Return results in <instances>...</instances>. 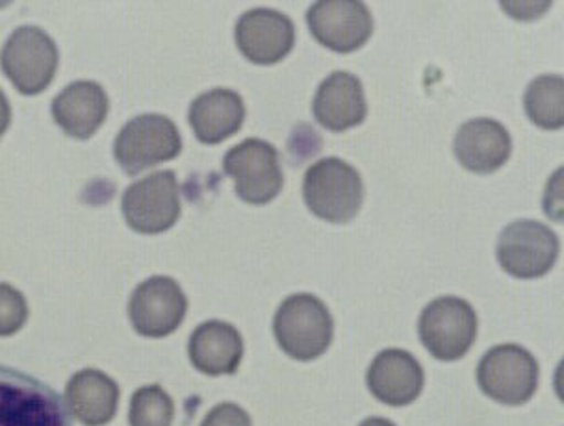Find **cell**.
<instances>
[{
	"mask_svg": "<svg viewBox=\"0 0 564 426\" xmlns=\"http://www.w3.org/2000/svg\"><path fill=\"white\" fill-rule=\"evenodd\" d=\"M124 221L138 234H162L181 217V186L173 171H156L127 187L121 199Z\"/></svg>",
	"mask_w": 564,
	"mask_h": 426,
	"instance_id": "10",
	"label": "cell"
},
{
	"mask_svg": "<svg viewBox=\"0 0 564 426\" xmlns=\"http://www.w3.org/2000/svg\"><path fill=\"white\" fill-rule=\"evenodd\" d=\"M366 384L377 401L400 408L409 406L420 397L425 384V373L411 352L387 349L379 352L370 363Z\"/></svg>",
	"mask_w": 564,
	"mask_h": 426,
	"instance_id": "14",
	"label": "cell"
},
{
	"mask_svg": "<svg viewBox=\"0 0 564 426\" xmlns=\"http://www.w3.org/2000/svg\"><path fill=\"white\" fill-rule=\"evenodd\" d=\"M119 385L99 369H83L65 385L70 414L84 426H105L118 414Z\"/></svg>",
	"mask_w": 564,
	"mask_h": 426,
	"instance_id": "19",
	"label": "cell"
},
{
	"mask_svg": "<svg viewBox=\"0 0 564 426\" xmlns=\"http://www.w3.org/2000/svg\"><path fill=\"white\" fill-rule=\"evenodd\" d=\"M235 40L236 47L249 62L275 65L294 48V21L271 8L249 10L236 23Z\"/></svg>",
	"mask_w": 564,
	"mask_h": 426,
	"instance_id": "13",
	"label": "cell"
},
{
	"mask_svg": "<svg viewBox=\"0 0 564 426\" xmlns=\"http://www.w3.org/2000/svg\"><path fill=\"white\" fill-rule=\"evenodd\" d=\"M188 121L200 143L216 145L241 129L246 105L241 95L232 89H210L189 105Z\"/></svg>",
	"mask_w": 564,
	"mask_h": 426,
	"instance_id": "20",
	"label": "cell"
},
{
	"mask_svg": "<svg viewBox=\"0 0 564 426\" xmlns=\"http://www.w3.org/2000/svg\"><path fill=\"white\" fill-rule=\"evenodd\" d=\"M529 121L544 130L563 129L564 78L561 75L536 76L523 95Z\"/></svg>",
	"mask_w": 564,
	"mask_h": 426,
	"instance_id": "21",
	"label": "cell"
},
{
	"mask_svg": "<svg viewBox=\"0 0 564 426\" xmlns=\"http://www.w3.org/2000/svg\"><path fill=\"white\" fill-rule=\"evenodd\" d=\"M359 426H395V423L384 419V417H370V419L362 420Z\"/></svg>",
	"mask_w": 564,
	"mask_h": 426,
	"instance_id": "26",
	"label": "cell"
},
{
	"mask_svg": "<svg viewBox=\"0 0 564 426\" xmlns=\"http://www.w3.org/2000/svg\"><path fill=\"white\" fill-rule=\"evenodd\" d=\"M58 47L37 26L15 30L0 51V65L23 95H37L53 83L58 69Z\"/></svg>",
	"mask_w": 564,
	"mask_h": 426,
	"instance_id": "9",
	"label": "cell"
},
{
	"mask_svg": "<svg viewBox=\"0 0 564 426\" xmlns=\"http://www.w3.org/2000/svg\"><path fill=\"white\" fill-rule=\"evenodd\" d=\"M561 241L544 222L520 219L501 230L496 256L501 269L522 281L541 278L557 262Z\"/></svg>",
	"mask_w": 564,
	"mask_h": 426,
	"instance_id": "8",
	"label": "cell"
},
{
	"mask_svg": "<svg viewBox=\"0 0 564 426\" xmlns=\"http://www.w3.org/2000/svg\"><path fill=\"white\" fill-rule=\"evenodd\" d=\"M273 334L282 352L300 362L322 357L335 338V321L322 298L295 293L282 301L273 319Z\"/></svg>",
	"mask_w": 564,
	"mask_h": 426,
	"instance_id": "1",
	"label": "cell"
},
{
	"mask_svg": "<svg viewBox=\"0 0 564 426\" xmlns=\"http://www.w3.org/2000/svg\"><path fill=\"white\" fill-rule=\"evenodd\" d=\"M175 403L159 384L143 385L130 398V426H171Z\"/></svg>",
	"mask_w": 564,
	"mask_h": 426,
	"instance_id": "22",
	"label": "cell"
},
{
	"mask_svg": "<svg viewBox=\"0 0 564 426\" xmlns=\"http://www.w3.org/2000/svg\"><path fill=\"white\" fill-rule=\"evenodd\" d=\"M186 312L188 298L170 276H151L130 295V323L145 338H165L175 332L183 325Z\"/></svg>",
	"mask_w": 564,
	"mask_h": 426,
	"instance_id": "11",
	"label": "cell"
},
{
	"mask_svg": "<svg viewBox=\"0 0 564 426\" xmlns=\"http://www.w3.org/2000/svg\"><path fill=\"white\" fill-rule=\"evenodd\" d=\"M183 151V138L176 124L160 113H143L124 124L116 143L113 156L129 176L176 159Z\"/></svg>",
	"mask_w": 564,
	"mask_h": 426,
	"instance_id": "4",
	"label": "cell"
},
{
	"mask_svg": "<svg viewBox=\"0 0 564 426\" xmlns=\"http://www.w3.org/2000/svg\"><path fill=\"white\" fill-rule=\"evenodd\" d=\"M511 151V134L496 119L477 118L466 121L453 141V152L458 164L476 175H490L503 167Z\"/></svg>",
	"mask_w": 564,
	"mask_h": 426,
	"instance_id": "15",
	"label": "cell"
},
{
	"mask_svg": "<svg viewBox=\"0 0 564 426\" xmlns=\"http://www.w3.org/2000/svg\"><path fill=\"white\" fill-rule=\"evenodd\" d=\"M200 426H253L246 409L235 403H221L206 414Z\"/></svg>",
	"mask_w": 564,
	"mask_h": 426,
	"instance_id": "24",
	"label": "cell"
},
{
	"mask_svg": "<svg viewBox=\"0 0 564 426\" xmlns=\"http://www.w3.org/2000/svg\"><path fill=\"white\" fill-rule=\"evenodd\" d=\"M0 426H73L59 393L21 369L0 365Z\"/></svg>",
	"mask_w": 564,
	"mask_h": 426,
	"instance_id": "3",
	"label": "cell"
},
{
	"mask_svg": "<svg viewBox=\"0 0 564 426\" xmlns=\"http://www.w3.org/2000/svg\"><path fill=\"white\" fill-rule=\"evenodd\" d=\"M110 100L105 88L94 80H78L53 100V118L65 134L88 140L105 123Z\"/></svg>",
	"mask_w": 564,
	"mask_h": 426,
	"instance_id": "17",
	"label": "cell"
},
{
	"mask_svg": "<svg viewBox=\"0 0 564 426\" xmlns=\"http://www.w3.org/2000/svg\"><path fill=\"white\" fill-rule=\"evenodd\" d=\"M29 319V303L23 293L10 286L0 284V338L18 334Z\"/></svg>",
	"mask_w": 564,
	"mask_h": 426,
	"instance_id": "23",
	"label": "cell"
},
{
	"mask_svg": "<svg viewBox=\"0 0 564 426\" xmlns=\"http://www.w3.org/2000/svg\"><path fill=\"white\" fill-rule=\"evenodd\" d=\"M10 121H12V106H10V100H8L4 91L0 89V138L7 134Z\"/></svg>",
	"mask_w": 564,
	"mask_h": 426,
	"instance_id": "25",
	"label": "cell"
},
{
	"mask_svg": "<svg viewBox=\"0 0 564 426\" xmlns=\"http://www.w3.org/2000/svg\"><path fill=\"white\" fill-rule=\"evenodd\" d=\"M303 199L314 216L341 225L359 214L365 203V182L359 171L344 160H317L306 170Z\"/></svg>",
	"mask_w": 564,
	"mask_h": 426,
	"instance_id": "2",
	"label": "cell"
},
{
	"mask_svg": "<svg viewBox=\"0 0 564 426\" xmlns=\"http://www.w3.org/2000/svg\"><path fill=\"white\" fill-rule=\"evenodd\" d=\"M306 23L319 45L340 54L357 51L373 34L370 8L359 0H319L308 8Z\"/></svg>",
	"mask_w": 564,
	"mask_h": 426,
	"instance_id": "12",
	"label": "cell"
},
{
	"mask_svg": "<svg viewBox=\"0 0 564 426\" xmlns=\"http://www.w3.org/2000/svg\"><path fill=\"white\" fill-rule=\"evenodd\" d=\"M189 362L208 376L235 374L243 358V339L230 323H203L189 336Z\"/></svg>",
	"mask_w": 564,
	"mask_h": 426,
	"instance_id": "18",
	"label": "cell"
},
{
	"mask_svg": "<svg viewBox=\"0 0 564 426\" xmlns=\"http://www.w3.org/2000/svg\"><path fill=\"white\" fill-rule=\"evenodd\" d=\"M317 123L330 132H346L359 127L368 116L365 88L359 76L335 70L317 86L312 100Z\"/></svg>",
	"mask_w": 564,
	"mask_h": 426,
	"instance_id": "16",
	"label": "cell"
},
{
	"mask_svg": "<svg viewBox=\"0 0 564 426\" xmlns=\"http://www.w3.org/2000/svg\"><path fill=\"white\" fill-rule=\"evenodd\" d=\"M224 171L235 181L236 195L247 205H268L284 186L279 151L259 138L232 146L225 154Z\"/></svg>",
	"mask_w": 564,
	"mask_h": 426,
	"instance_id": "7",
	"label": "cell"
},
{
	"mask_svg": "<svg viewBox=\"0 0 564 426\" xmlns=\"http://www.w3.org/2000/svg\"><path fill=\"white\" fill-rule=\"evenodd\" d=\"M417 334L423 347L442 362H455L477 338V314L465 298L438 297L423 308Z\"/></svg>",
	"mask_w": 564,
	"mask_h": 426,
	"instance_id": "6",
	"label": "cell"
},
{
	"mask_svg": "<svg viewBox=\"0 0 564 426\" xmlns=\"http://www.w3.org/2000/svg\"><path fill=\"white\" fill-rule=\"evenodd\" d=\"M539 374L535 357L514 343L494 347L477 365L482 393L506 406L529 403L539 387Z\"/></svg>",
	"mask_w": 564,
	"mask_h": 426,
	"instance_id": "5",
	"label": "cell"
}]
</instances>
